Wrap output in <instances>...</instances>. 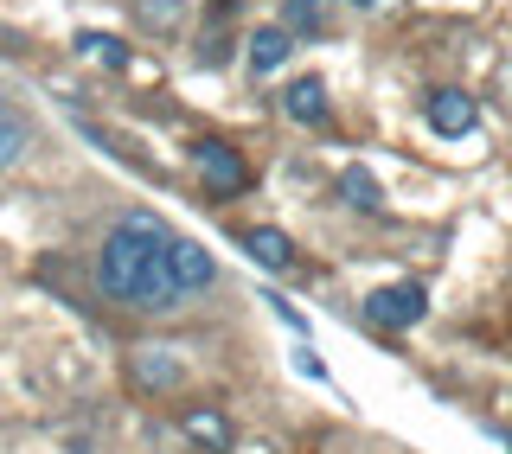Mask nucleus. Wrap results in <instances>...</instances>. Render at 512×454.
<instances>
[{"label": "nucleus", "instance_id": "obj_1", "mask_svg": "<svg viewBox=\"0 0 512 454\" xmlns=\"http://www.w3.org/2000/svg\"><path fill=\"white\" fill-rule=\"evenodd\" d=\"M167 243H173V231L160 218L128 212L116 231L103 237V256H96L103 295L135 307V314H173V307H186V288H180V275H173Z\"/></svg>", "mask_w": 512, "mask_h": 454}, {"label": "nucleus", "instance_id": "obj_2", "mask_svg": "<svg viewBox=\"0 0 512 454\" xmlns=\"http://www.w3.org/2000/svg\"><path fill=\"white\" fill-rule=\"evenodd\" d=\"M423 314H429V295H423L416 282H384V288H372V295H365V320H372V327L404 333V327H416Z\"/></svg>", "mask_w": 512, "mask_h": 454}, {"label": "nucleus", "instance_id": "obj_3", "mask_svg": "<svg viewBox=\"0 0 512 454\" xmlns=\"http://www.w3.org/2000/svg\"><path fill=\"white\" fill-rule=\"evenodd\" d=\"M192 167H199V180L218 192V199H237V192H250V160L237 148H224V141H199L192 148Z\"/></svg>", "mask_w": 512, "mask_h": 454}, {"label": "nucleus", "instance_id": "obj_4", "mask_svg": "<svg viewBox=\"0 0 512 454\" xmlns=\"http://www.w3.org/2000/svg\"><path fill=\"white\" fill-rule=\"evenodd\" d=\"M180 378H186V365H180V352H173V346H154V339H148V346L128 352V384H135V391L167 397Z\"/></svg>", "mask_w": 512, "mask_h": 454}, {"label": "nucleus", "instance_id": "obj_5", "mask_svg": "<svg viewBox=\"0 0 512 454\" xmlns=\"http://www.w3.org/2000/svg\"><path fill=\"white\" fill-rule=\"evenodd\" d=\"M180 435L192 442V454H231V442H237L231 416L212 410V403H192V410H180Z\"/></svg>", "mask_w": 512, "mask_h": 454}, {"label": "nucleus", "instance_id": "obj_6", "mask_svg": "<svg viewBox=\"0 0 512 454\" xmlns=\"http://www.w3.org/2000/svg\"><path fill=\"white\" fill-rule=\"evenodd\" d=\"M474 122H480V109H474L468 90H436L429 96V128H436V135L461 141V135H474Z\"/></svg>", "mask_w": 512, "mask_h": 454}, {"label": "nucleus", "instance_id": "obj_7", "mask_svg": "<svg viewBox=\"0 0 512 454\" xmlns=\"http://www.w3.org/2000/svg\"><path fill=\"white\" fill-rule=\"evenodd\" d=\"M167 256H173V275H180V288H186V295H199V288H212V282H218L212 250H199L192 237H173V243H167Z\"/></svg>", "mask_w": 512, "mask_h": 454}, {"label": "nucleus", "instance_id": "obj_8", "mask_svg": "<svg viewBox=\"0 0 512 454\" xmlns=\"http://www.w3.org/2000/svg\"><path fill=\"white\" fill-rule=\"evenodd\" d=\"M288 52H295V32H288V26H256L244 58H250L256 77H269V71H282V64H288Z\"/></svg>", "mask_w": 512, "mask_h": 454}, {"label": "nucleus", "instance_id": "obj_9", "mask_svg": "<svg viewBox=\"0 0 512 454\" xmlns=\"http://www.w3.org/2000/svg\"><path fill=\"white\" fill-rule=\"evenodd\" d=\"M282 109H288V116H295L301 128H320V122H327V84H320V77H295V84H288L282 90Z\"/></svg>", "mask_w": 512, "mask_h": 454}, {"label": "nucleus", "instance_id": "obj_10", "mask_svg": "<svg viewBox=\"0 0 512 454\" xmlns=\"http://www.w3.org/2000/svg\"><path fill=\"white\" fill-rule=\"evenodd\" d=\"M244 250H250V263H263V269H288V263H295V243H288L282 231H269V224L244 231Z\"/></svg>", "mask_w": 512, "mask_h": 454}, {"label": "nucleus", "instance_id": "obj_11", "mask_svg": "<svg viewBox=\"0 0 512 454\" xmlns=\"http://www.w3.org/2000/svg\"><path fill=\"white\" fill-rule=\"evenodd\" d=\"M77 52H84L90 64H109V71H122V64H128V45L109 39V32H77Z\"/></svg>", "mask_w": 512, "mask_h": 454}, {"label": "nucleus", "instance_id": "obj_12", "mask_svg": "<svg viewBox=\"0 0 512 454\" xmlns=\"http://www.w3.org/2000/svg\"><path fill=\"white\" fill-rule=\"evenodd\" d=\"M340 192H346V205H352V212H378V199H384L378 180H372L365 167H346V173H340Z\"/></svg>", "mask_w": 512, "mask_h": 454}, {"label": "nucleus", "instance_id": "obj_13", "mask_svg": "<svg viewBox=\"0 0 512 454\" xmlns=\"http://www.w3.org/2000/svg\"><path fill=\"white\" fill-rule=\"evenodd\" d=\"M282 26L301 32V39H314L320 32V0H282Z\"/></svg>", "mask_w": 512, "mask_h": 454}, {"label": "nucleus", "instance_id": "obj_14", "mask_svg": "<svg viewBox=\"0 0 512 454\" xmlns=\"http://www.w3.org/2000/svg\"><path fill=\"white\" fill-rule=\"evenodd\" d=\"M135 13H141V26H180V13H186V0H135Z\"/></svg>", "mask_w": 512, "mask_h": 454}, {"label": "nucleus", "instance_id": "obj_15", "mask_svg": "<svg viewBox=\"0 0 512 454\" xmlns=\"http://www.w3.org/2000/svg\"><path fill=\"white\" fill-rule=\"evenodd\" d=\"M26 141H32V135H26V122H13V116H0V173H7V167H13V160H20V154H26Z\"/></svg>", "mask_w": 512, "mask_h": 454}, {"label": "nucleus", "instance_id": "obj_16", "mask_svg": "<svg viewBox=\"0 0 512 454\" xmlns=\"http://www.w3.org/2000/svg\"><path fill=\"white\" fill-rule=\"evenodd\" d=\"M352 7H378V0H352Z\"/></svg>", "mask_w": 512, "mask_h": 454}, {"label": "nucleus", "instance_id": "obj_17", "mask_svg": "<svg viewBox=\"0 0 512 454\" xmlns=\"http://www.w3.org/2000/svg\"><path fill=\"white\" fill-rule=\"evenodd\" d=\"M0 116H7V96H0Z\"/></svg>", "mask_w": 512, "mask_h": 454}]
</instances>
